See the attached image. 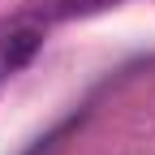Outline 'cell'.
Listing matches in <instances>:
<instances>
[{"mask_svg":"<svg viewBox=\"0 0 155 155\" xmlns=\"http://www.w3.org/2000/svg\"><path fill=\"white\" fill-rule=\"evenodd\" d=\"M39 35L35 26H22V30H13L9 35V43H5V52H0V69H22L30 56H35V48H39Z\"/></svg>","mask_w":155,"mask_h":155,"instance_id":"cell-1","label":"cell"},{"mask_svg":"<svg viewBox=\"0 0 155 155\" xmlns=\"http://www.w3.org/2000/svg\"><path fill=\"white\" fill-rule=\"evenodd\" d=\"M112 0H65V9H104Z\"/></svg>","mask_w":155,"mask_h":155,"instance_id":"cell-2","label":"cell"}]
</instances>
